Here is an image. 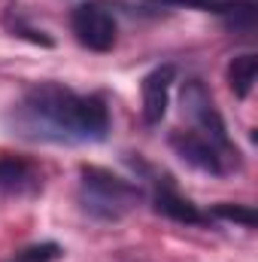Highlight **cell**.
Here are the masks:
<instances>
[{
	"label": "cell",
	"instance_id": "1",
	"mask_svg": "<svg viewBox=\"0 0 258 262\" xmlns=\"http://www.w3.org/2000/svg\"><path fill=\"white\" fill-rule=\"evenodd\" d=\"M12 134L49 143H97L110 131V110L97 95H76L61 82H37L9 113Z\"/></svg>",
	"mask_w": 258,
	"mask_h": 262
},
{
	"label": "cell",
	"instance_id": "2",
	"mask_svg": "<svg viewBox=\"0 0 258 262\" xmlns=\"http://www.w3.org/2000/svg\"><path fill=\"white\" fill-rule=\"evenodd\" d=\"M140 201H143V189L137 183L97 165L79 168V204L88 216L116 223L125 213H131Z\"/></svg>",
	"mask_w": 258,
	"mask_h": 262
},
{
	"label": "cell",
	"instance_id": "3",
	"mask_svg": "<svg viewBox=\"0 0 258 262\" xmlns=\"http://www.w3.org/2000/svg\"><path fill=\"white\" fill-rule=\"evenodd\" d=\"M183 110L192 116V122L197 125L194 128L197 134H203L207 140H213L219 149L237 156V146L231 143L228 128H225V119H222V113H219L210 89L200 79H186V85H183Z\"/></svg>",
	"mask_w": 258,
	"mask_h": 262
},
{
	"label": "cell",
	"instance_id": "4",
	"mask_svg": "<svg viewBox=\"0 0 258 262\" xmlns=\"http://www.w3.org/2000/svg\"><path fill=\"white\" fill-rule=\"evenodd\" d=\"M70 28L76 34V40L91 49V52H110L116 46V15L113 9L104 3V0H88V3H79L73 12H70Z\"/></svg>",
	"mask_w": 258,
	"mask_h": 262
},
{
	"label": "cell",
	"instance_id": "5",
	"mask_svg": "<svg viewBox=\"0 0 258 262\" xmlns=\"http://www.w3.org/2000/svg\"><path fill=\"white\" fill-rule=\"evenodd\" d=\"M170 146L186 165H192V168L203 171V174H213V177H225L231 171V159L237 162V156L219 149L213 140H207L197 131H173L170 134Z\"/></svg>",
	"mask_w": 258,
	"mask_h": 262
},
{
	"label": "cell",
	"instance_id": "6",
	"mask_svg": "<svg viewBox=\"0 0 258 262\" xmlns=\"http://www.w3.org/2000/svg\"><path fill=\"white\" fill-rule=\"evenodd\" d=\"M173 79H176V67L173 64H161L143 76L140 89H143V119H146V125H158L164 119L167 104H170Z\"/></svg>",
	"mask_w": 258,
	"mask_h": 262
},
{
	"label": "cell",
	"instance_id": "7",
	"mask_svg": "<svg viewBox=\"0 0 258 262\" xmlns=\"http://www.w3.org/2000/svg\"><path fill=\"white\" fill-rule=\"evenodd\" d=\"M40 189L37 171L15 156L0 159V195H34Z\"/></svg>",
	"mask_w": 258,
	"mask_h": 262
},
{
	"label": "cell",
	"instance_id": "8",
	"mask_svg": "<svg viewBox=\"0 0 258 262\" xmlns=\"http://www.w3.org/2000/svg\"><path fill=\"white\" fill-rule=\"evenodd\" d=\"M155 210L164 213V216L173 220V223H183V226H203V223H210V213H203L194 201L183 198L179 192H173V186L158 189V195H155Z\"/></svg>",
	"mask_w": 258,
	"mask_h": 262
},
{
	"label": "cell",
	"instance_id": "9",
	"mask_svg": "<svg viewBox=\"0 0 258 262\" xmlns=\"http://www.w3.org/2000/svg\"><path fill=\"white\" fill-rule=\"evenodd\" d=\"M255 76H258V55L252 52H243L237 58H231L228 64V85L234 92V98H249L252 85H255Z\"/></svg>",
	"mask_w": 258,
	"mask_h": 262
},
{
	"label": "cell",
	"instance_id": "10",
	"mask_svg": "<svg viewBox=\"0 0 258 262\" xmlns=\"http://www.w3.org/2000/svg\"><path fill=\"white\" fill-rule=\"evenodd\" d=\"M210 216L225 220V223H237V226H243V229H255V226H258V213H255V207H252V204L219 201V204H213Z\"/></svg>",
	"mask_w": 258,
	"mask_h": 262
},
{
	"label": "cell",
	"instance_id": "11",
	"mask_svg": "<svg viewBox=\"0 0 258 262\" xmlns=\"http://www.w3.org/2000/svg\"><path fill=\"white\" fill-rule=\"evenodd\" d=\"M6 28H9L12 34H18V37H24V40L37 43V46H46V49H49V46H55V40H52L46 31H37V28H31L28 21H21V18H18V15H12V12L6 15Z\"/></svg>",
	"mask_w": 258,
	"mask_h": 262
},
{
	"label": "cell",
	"instance_id": "12",
	"mask_svg": "<svg viewBox=\"0 0 258 262\" xmlns=\"http://www.w3.org/2000/svg\"><path fill=\"white\" fill-rule=\"evenodd\" d=\"M158 3H167V6H186V9H200V12H219V15H228L234 9L231 0H158Z\"/></svg>",
	"mask_w": 258,
	"mask_h": 262
},
{
	"label": "cell",
	"instance_id": "13",
	"mask_svg": "<svg viewBox=\"0 0 258 262\" xmlns=\"http://www.w3.org/2000/svg\"><path fill=\"white\" fill-rule=\"evenodd\" d=\"M58 256H61V247L52 244V241H46V244H31V247H24L18 262H55Z\"/></svg>",
	"mask_w": 258,
	"mask_h": 262
}]
</instances>
